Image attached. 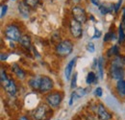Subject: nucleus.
<instances>
[{"label":"nucleus","instance_id":"obj_3","mask_svg":"<svg viewBox=\"0 0 125 120\" xmlns=\"http://www.w3.org/2000/svg\"><path fill=\"white\" fill-rule=\"evenodd\" d=\"M62 97H63V94L61 91H54L49 93L45 98L47 105H49L51 108H58L62 102Z\"/></svg>","mask_w":125,"mask_h":120},{"label":"nucleus","instance_id":"obj_2","mask_svg":"<svg viewBox=\"0 0 125 120\" xmlns=\"http://www.w3.org/2000/svg\"><path fill=\"white\" fill-rule=\"evenodd\" d=\"M72 50H73V43L69 40H64L59 42L55 48L56 54L60 57H66L70 55L72 53Z\"/></svg>","mask_w":125,"mask_h":120},{"label":"nucleus","instance_id":"obj_10","mask_svg":"<svg viewBox=\"0 0 125 120\" xmlns=\"http://www.w3.org/2000/svg\"><path fill=\"white\" fill-rule=\"evenodd\" d=\"M97 116L99 120H111L113 117V115L106 110V108L101 104L98 106L97 109Z\"/></svg>","mask_w":125,"mask_h":120},{"label":"nucleus","instance_id":"obj_34","mask_svg":"<svg viewBox=\"0 0 125 120\" xmlns=\"http://www.w3.org/2000/svg\"><path fill=\"white\" fill-rule=\"evenodd\" d=\"M7 58H8V55L7 54H3V53H1V60L3 61V60H7Z\"/></svg>","mask_w":125,"mask_h":120},{"label":"nucleus","instance_id":"obj_18","mask_svg":"<svg viewBox=\"0 0 125 120\" xmlns=\"http://www.w3.org/2000/svg\"><path fill=\"white\" fill-rule=\"evenodd\" d=\"M111 65H115V66H118V67H124L125 65V59L123 57H119V56H116L113 61H112V64Z\"/></svg>","mask_w":125,"mask_h":120},{"label":"nucleus","instance_id":"obj_30","mask_svg":"<svg viewBox=\"0 0 125 120\" xmlns=\"http://www.w3.org/2000/svg\"><path fill=\"white\" fill-rule=\"evenodd\" d=\"M95 95L97 96V97H101L102 96V94H103V90H102V89L100 88V87H98L96 90H95Z\"/></svg>","mask_w":125,"mask_h":120},{"label":"nucleus","instance_id":"obj_9","mask_svg":"<svg viewBox=\"0 0 125 120\" xmlns=\"http://www.w3.org/2000/svg\"><path fill=\"white\" fill-rule=\"evenodd\" d=\"M2 87H3L4 90H6L10 95H12V96H14L16 93V83H15V81L12 80V79H9L7 82L2 84Z\"/></svg>","mask_w":125,"mask_h":120},{"label":"nucleus","instance_id":"obj_23","mask_svg":"<svg viewBox=\"0 0 125 120\" xmlns=\"http://www.w3.org/2000/svg\"><path fill=\"white\" fill-rule=\"evenodd\" d=\"M24 2H25V4H26L28 7L35 9V8L38 6L40 0H24Z\"/></svg>","mask_w":125,"mask_h":120},{"label":"nucleus","instance_id":"obj_25","mask_svg":"<svg viewBox=\"0 0 125 120\" xmlns=\"http://www.w3.org/2000/svg\"><path fill=\"white\" fill-rule=\"evenodd\" d=\"M76 87H77V73H74V75H73L72 79H71L70 88L72 90H74V89H76Z\"/></svg>","mask_w":125,"mask_h":120},{"label":"nucleus","instance_id":"obj_22","mask_svg":"<svg viewBox=\"0 0 125 120\" xmlns=\"http://www.w3.org/2000/svg\"><path fill=\"white\" fill-rule=\"evenodd\" d=\"M118 41L119 43H123L125 41V32L121 25L118 28Z\"/></svg>","mask_w":125,"mask_h":120},{"label":"nucleus","instance_id":"obj_33","mask_svg":"<svg viewBox=\"0 0 125 120\" xmlns=\"http://www.w3.org/2000/svg\"><path fill=\"white\" fill-rule=\"evenodd\" d=\"M91 2L94 4V6H98V7H99V2H100V0H91Z\"/></svg>","mask_w":125,"mask_h":120},{"label":"nucleus","instance_id":"obj_15","mask_svg":"<svg viewBox=\"0 0 125 120\" xmlns=\"http://www.w3.org/2000/svg\"><path fill=\"white\" fill-rule=\"evenodd\" d=\"M99 12L101 13V15H107L108 13H112L115 10V5L114 4H110V3H104L99 5Z\"/></svg>","mask_w":125,"mask_h":120},{"label":"nucleus","instance_id":"obj_29","mask_svg":"<svg viewBox=\"0 0 125 120\" xmlns=\"http://www.w3.org/2000/svg\"><path fill=\"white\" fill-rule=\"evenodd\" d=\"M7 10H8V6L7 5H2L1 6V17H3L4 15H6Z\"/></svg>","mask_w":125,"mask_h":120},{"label":"nucleus","instance_id":"obj_8","mask_svg":"<svg viewBox=\"0 0 125 120\" xmlns=\"http://www.w3.org/2000/svg\"><path fill=\"white\" fill-rule=\"evenodd\" d=\"M110 74L113 79L115 80H122L124 77V67H118L115 65H111L110 67Z\"/></svg>","mask_w":125,"mask_h":120},{"label":"nucleus","instance_id":"obj_6","mask_svg":"<svg viewBox=\"0 0 125 120\" xmlns=\"http://www.w3.org/2000/svg\"><path fill=\"white\" fill-rule=\"evenodd\" d=\"M72 12V15H73V18L75 20H77L78 22H80L81 24L85 23L87 21V14H86V11L78 6H75L72 8L71 10Z\"/></svg>","mask_w":125,"mask_h":120},{"label":"nucleus","instance_id":"obj_36","mask_svg":"<svg viewBox=\"0 0 125 120\" xmlns=\"http://www.w3.org/2000/svg\"><path fill=\"white\" fill-rule=\"evenodd\" d=\"M122 21H125V8L122 10Z\"/></svg>","mask_w":125,"mask_h":120},{"label":"nucleus","instance_id":"obj_5","mask_svg":"<svg viewBox=\"0 0 125 120\" xmlns=\"http://www.w3.org/2000/svg\"><path fill=\"white\" fill-rule=\"evenodd\" d=\"M69 31L72 35L73 38L75 39H80L83 36V28H82V24L78 22L77 20H75L74 18L70 20L69 22Z\"/></svg>","mask_w":125,"mask_h":120},{"label":"nucleus","instance_id":"obj_28","mask_svg":"<svg viewBox=\"0 0 125 120\" xmlns=\"http://www.w3.org/2000/svg\"><path fill=\"white\" fill-rule=\"evenodd\" d=\"M87 51H89L91 53H94L95 51V46H94V42H89L87 44Z\"/></svg>","mask_w":125,"mask_h":120},{"label":"nucleus","instance_id":"obj_27","mask_svg":"<svg viewBox=\"0 0 125 120\" xmlns=\"http://www.w3.org/2000/svg\"><path fill=\"white\" fill-rule=\"evenodd\" d=\"M115 34L114 33H107L106 35H105V37H104V41H109V40H115Z\"/></svg>","mask_w":125,"mask_h":120},{"label":"nucleus","instance_id":"obj_32","mask_svg":"<svg viewBox=\"0 0 125 120\" xmlns=\"http://www.w3.org/2000/svg\"><path fill=\"white\" fill-rule=\"evenodd\" d=\"M101 37V32L100 31H98L97 29H95V34H94V36L93 37V39H98V38H100Z\"/></svg>","mask_w":125,"mask_h":120},{"label":"nucleus","instance_id":"obj_11","mask_svg":"<svg viewBox=\"0 0 125 120\" xmlns=\"http://www.w3.org/2000/svg\"><path fill=\"white\" fill-rule=\"evenodd\" d=\"M76 60H77V57L73 58L71 60L68 61V63L66 64L65 68H64V77L66 80H69L71 74H72V70H73V67L75 66V63H76Z\"/></svg>","mask_w":125,"mask_h":120},{"label":"nucleus","instance_id":"obj_13","mask_svg":"<svg viewBox=\"0 0 125 120\" xmlns=\"http://www.w3.org/2000/svg\"><path fill=\"white\" fill-rule=\"evenodd\" d=\"M42 76L37 75V76H34L32 79L29 80V86L31 87L33 90H40L41 83H42Z\"/></svg>","mask_w":125,"mask_h":120},{"label":"nucleus","instance_id":"obj_31","mask_svg":"<svg viewBox=\"0 0 125 120\" xmlns=\"http://www.w3.org/2000/svg\"><path fill=\"white\" fill-rule=\"evenodd\" d=\"M121 3H122V0H118V2L115 5V13L118 12V10H119V8H120V6H121Z\"/></svg>","mask_w":125,"mask_h":120},{"label":"nucleus","instance_id":"obj_35","mask_svg":"<svg viewBox=\"0 0 125 120\" xmlns=\"http://www.w3.org/2000/svg\"><path fill=\"white\" fill-rule=\"evenodd\" d=\"M17 120H29V118L27 116H20Z\"/></svg>","mask_w":125,"mask_h":120},{"label":"nucleus","instance_id":"obj_17","mask_svg":"<svg viewBox=\"0 0 125 120\" xmlns=\"http://www.w3.org/2000/svg\"><path fill=\"white\" fill-rule=\"evenodd\" d=\"M116 90L118 94L122 97H125V80H118L116 83Z\"/></svg>","mask_w":125,"mask_h":120},{"label":"nucleus","instance_id":"obj_24","mask_svg":"<svg viewBox=\"0 0 125 120\" xmlns=\"http://www.w3.org/2000/svg\"><path fill=\"white\" fill-rule=\"evenodd\" d=\"M73 92H74V94H75V97H76V98L83 97V96L86 94V90H85V89H78V90H74Z\"/></svg>","mask_w":125,"mask_h":120},{"label":"nucleus","instance_id":"obj_38","mask_svg":"<svg viewBox=\"0 0 125 120\" xmlns=\"http://www.w3.org/2000/svg\"><path fill=\"white\" fill-rule=\"evenodd\" d=\"M72 1H73L74 3H78V2H80L81 0H72Z\"/></svg>","mask_w":125,"mask_h":120},{"label":"nucleus","instance_id":"obj_26","mask_svg":"<svg viewBox=\"0 0 125 120\" xmlns=\"http://www.w3.org/2000/svg\"><path fill=\"white\" fill-rule=\"evenodd\" d=\"M9 79H8V77H7V74H6V72L4 71V69L3 68H1V75H0V81H1V84H4L5 82H7Z\"/></svg>","mask_w":125,"mask_h":120},{"label":"nucleus","instance_id":"obj_19","mask_svg":"<svg viewBox=\"0 0 125 120\" xmlns=\"http://www.w3.org/2000/svg\"><path fill=\"white\" fill-rule=\"evenodd\" d=\"M97 82V76L94 72H89L88 75H87V78H86V83L88 85H93L94 83Z\"/></svg>","mask_w":125,"mask_h":120},{"label":"nucleus","instance_id":"obj_20","mask_svg":"<svg viewBox=\"0 0 125 120\" xmlns=\"http://www.w3.org/2000/svg\"><path fill=\"white\" fill-rule=\"evenodd\" d=\"M108 56L112 57V56H118L119 55V49H118V46L117 45H114L109 51H108Z\"/></svg>","mask_w":125,"mask_h":120},{"label":"nucleus","instance_id":"obj_12","mask_svg":"<svg viewBox=\"0 0 125 120\" xmlns=\"http://www.w3.org/2000/svg\"><path fill=\"white\" fill-rule=\"evenodd\" d=\"M30 7H28L26 4H25V2L23 1V2H20L19 4H18V6H17V9H18V12H19V14L22 15L23 17H25V18H27L29 15H30V9H29Z\"/></svg>","mask_w":125,"mask_h":120},{"label":"nucleus","instance_id":"obj_14","mask_svg":"<svg viewBox=\"0 0 125 120\" xmlns=\"http://www.w3.org/2000/svg\"><path fill=\"white\" fill-rule=\"evenodd\" d=\"M12 71H13L14 74H15L18 79H20V80H23V79L26 77L25 71H24L20 66H18L17 64H16V63H14V64L12 65Z\"/></svg>","mask_w":125,"mask_h":120},{"label":"nucleus","instance_id":"obj_4","mask_svg":"<svg viewBox=\"0 0 125 120\" xmlns=\"http://www.w3.org/2000/svg\"><path fill=\"white\" fill-rule=\"evenodd\" d=\"M5 36L7 39L11 40H14V41H17L20 40L21 38V33L20 30L18 29V27L14 25V24H11V25H8L6 28H5Z\"/></svg>","mask_w":125,"mask_h":120},{"label":"nucleus","instance_id":"obj_1","mask_svg":"<svg viewBox=\"0 0 125 120\" xmlns=\"http://www.w3.org/2000/svg\"><path fill=\"white\" fill-rule=\"evenodd\" d=\"M49 105H40L34 111L33 116L36 120H48L52 116V110Z\"/></svg>","mask_w":125,"mask_h":120},{"label":"nucleus","instance_id":"obj_21","mask_svg":"<svg viewBox=\"0 0 125 120\" xmlns=\"http://www.w3.org/2000/svg\"><path fill=\"white\" fill-rule=\"evenodd\" d=\"M97 68L99 70V77L101 79H103V76H104V70H103V59L102 58H99V60L97 61Z\"/></svg>","mask_w":125,"mask_h":120},{"label":"nucleus","instance_id":"obj_16","mask_svg":"<svg viewBox=\"0 0 125 120\" xmlns=\"http://www.w3.org/2000/svg\"><path fill=\"white\" fill-rule=\"evenodd\" d=\"M18 41H19L20 45H21L22 47H24L25 49H29V48L31 47V39H30V37L27 36V35L21 36V38H20V40H19Z\"/></svg>","mask_w":125,"mask_h":120},{"label":"nucleus","instance_id":"obj_37","mask_svg":"<svg viewBox=\"0 0 125 120\" xmlns=\"http://www.w3.org/2000/svg\"><path fill=\"white\" fill-rule=\"evenodd\" d=\"M120 25L122 26V28H123V30H124V32H125V21H122V23H121Z\"/></svg>","mask_w":125,"mask_h":120},{"label":"nucleus","instance_id":"obj_7","mask_svg":"<svg viewBox=\"0 0 125 120\" xmlns=\"http://www.w3.org/2000/svg\"><path fill=\"white\" fill-rule=\"evenodd\" d=\"M53 81L51 78H49L48 76H42V83H41V87L39 91L41 93H46L49 92L50 90L53 89Z\"/></svg>","mask_w":125,"mask_h":120}]
</instances>
